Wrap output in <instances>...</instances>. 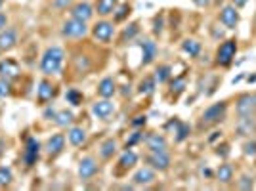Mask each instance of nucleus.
<instances>
[{
    "instance_id": "nucleus-33",
    "label": "nucleus",
    "mask_w": 256,
    "mask_h": 191,
    "mask_svg": "<svg viewBox=\"0 0 256 191\" xmlns=\"http://www.w3.org/2000/svg\"><path fill=\"white\" fill-rule=\"evenodd\" d=\"M128 14H130V6H128V4H121V6H117V8H115L113 19L115 21H125Z\"/></svg>"
},
{
    "instance_id": "nucleus-45",
    "label": "nucleus",
    "mask_w": 256,
    "mask_h": 191,
    "mask_svg": "<svg viewBox=\"0 0 256 191\" xmlns=\"http://www.w3.org/2000/svg\"><path fill=\"white\" fill-rule=\"evenodd\" d=\"M145 120H147L145 115H140V117H136L132 120V124H134V126H142V124H145Z\"/></svg>"
},
{
    "instance_id": "nucleus-19",
    "label": "nucleus",
    "mask_w": 256,
    "mask_h": 191,
    "mask_svg": "<svg viewBox=\"0 0 256 191\" xmlns=\"http://www.w3.org/2000/svg\"><path fill=\"white\" fill-rule=\"evenodd\" d=\"M63 147H65V136L63 134H54L46 144V151H48L50 157H56L63 151Z\"/></svg>"
},
{
    "instance_id": "nucleus-21",
    "label": "nucleus",
    "mask_w": 256,
    "mask_h": 191,
    "mask_svg": "<svg viewBox=\"0 0 256 191\" xmlns=\"http://www.w3.org/2000/svg\"><path fill=\"white\" fill-rule=\"evenodd\" d=\"M140 46H142V65H149L157 56V44L153 40H143Z\"/></svg>"
},
{
    "instance_id": "nucleus-13",
    "label": "nucleus",
    "mask_w": 256,
    "mask_h": 191,
    "mask_svg": "<svg viewBox=\"0 0 256 191\" xmlns=\"http://www.w3.org/2000/svg\"><path fill=\"white\" fill-rule=\"evenodd\" d=\"M235 109H237V113H239V115H256L255 96H251V94H243L241 98L237 100Z\"/></svg>"
},
{
    "instance_id": "nucleus-38",
    "label": "nucleus",
    "mask_w": 256,
    "mask_h": 191,
    "mask_svg": "<svg viewBox=\"0 0 256 191\" xmlns=\"http://www.w3.org/2000/svg\"><path fill=\"white\" fill-rule=\"evenodd\" d=\"M136 33H138V23H132V25H128L127 29L123 31V42H125V40H132V38H134V37H136Z\"/></svg>"
},
{
    "instance_id": "nucleus-7",
    "label": "nucleus",
    "mask_w": 256,
    "mask_h": 191,
    "mask_svg": "<svg viewBox=\"0 0 256 191\" xmlns=\"http://www.w3.org/2000/svg\"><path fill=\"white\" fill-rule=\"evenodd\" d=\"M19 73H21V69H19V63L15 59H2L0 61V78L12 82L19 76Z\"/></svg>"
},
{
    "instance_id": "nucleus-18",
    "label": "nucleus",
    "mask_w": 256,
    "mask_h": 191,
    "mask_svg": "<svg viewBox=\"0 0 256 191\" xmlns=\"http://www.w3.org/2000/svg\"><path fill=\"white\" fill-rule=\"evenodd\" d=\"M145 146H147L149 151H167L169 144H167V138H165L163 134L153 132L145 136Z\"/></svg>"
},
{
    "instance_id": "nucleus-31",
    "label": "nucleus",
    "mask_w": 256,
    "mask_h": 191,
    "mask_svg": "<svg viewBox=\"0 0 256 191\" xmlns=\"http://www.w3.org/2000/svg\"><path fill=\"white\" fill-rule=\"evenodd\" d=\"M65 100L71 103V105H81L83 100H85V96H83V92H79L77 88H69L67 94H65Z\"/></svg>"
},
{
    "instance_id": "nucleus-36",
    "label": "nucleus",
    "mask_w": 256,
    "mask_h": 191,
    "mask_svg": "<svg viewBox=\"0 0 256 191\" xmlns=\"http://www.w3.org/2000/svg\"><path fill=\"white\" fill-rule=\"evenodd\" d=\"M237 188L243 191H249L255 188V182H253V176H247V174H243L241 178H239V184H237Z\"/></svg>"
},
{
    "instance_id": "nucleus-28",
    "label": "nucleus",
    "mask_w": 256,
    "mask_h": 191,
    "mask_svg": "<svg viewBox=\"0 0 256 191\" xmlns=\"http://www.w3.org/2000/svg\"><path fill=\"white\" fill-rule=\"evenodd\" d=\"M216 178L222 182V184H229L233 180V166L231 164H220L218 172H216Z\"/></svg>"
},
{
    "instance_id": "nucleus-15",
    "label": "nucleus",
    "mask_w": 256,
    "mask_h": 191,
    "mask_svg": "<svg viewBox=\"0 0 256 191\" xmlns=\"http://www.w3.org/2000/svg\"><path fill=\"white\" fill-rule=\"evenodd\" d=\"M155 180H157L155 170H153L151 166H143V168H140V170L132 176L134 186H149V184H153Z\"/></svg>"
},
{
    "instance_id": "nucleus-16",
    "label": "nucleus",
    "mask_w": 256,
    "mask_h": 191,
    "mask_svg": "<svg viewBox=\"0 0 256 191\" xmlns=\"http://www.w3.org/2000/svg\"><path fill=\"white\" fill-rule=\"evenodd\" d=\"M92 15H94V8H92V4H88V2H79V4H75L71 8V17H75V19L90 21Z\"/></svg>"
},
{
    "instance_id": "nucleus-39",
    "label": "nucleus",
    "mask_w": 256,
    "mask_h": 191,
    "mask_svg": "<svg viewBox=\"0 0 256 191\" xmlns=\"http://www.w3.org/2000/svg\"><path fill=\"white\" fill-rule=\"evenodd\" d=\"M243 153H245V155H249V157H255L256 155V142H247V144L243 146Z\"/></svg>"
},
{
    "instance_id": "nucleus-43",
    "label": "nucleus",
    "mask_w": 256,
    "mask_h": 191,
    "mask_svg": "<svg viewBox=\"0 0 256 191\" xmlns=\"http://www.w3.org/2000/svg\"><path fill=\"white\" fill-rule=\"evenodd\" d=\"M73 0H54V6L56 8H67Z\"/></svg>"
},
{
    "instance_id": "nucleus-17",
    "label": "nucleus",
    "mask_w": 256,
    "mask_h": 191,
    "mask_svg": "<svg viewBox=\"0 0 256 191\" xmlns=\"http://www.w3.org/2000/svg\"><path fill=\"white\" fill-rule=\"evenodd\" d=\"M96 172H98V162H96V159L85 157L81 161V164H79V176L83 178V180H90V178L96 176Z\"/></svg>"
},
{
    "instance_id": "nucleus-23",
    "label": "nucleus",
    "mask_w": 256,
    "mask_h": 191,
    "mask_svg": "<svg viewBox=\"0 0 256 191\" xmlns=\"http://www.w3.org/2000/svg\"><path fill=\"white\" fill-rule=\"evenodd\" d=\"M117 6H119V0H96V12H98L101 17L111 15Z\"/></svg>"
},
{
    "instance_id": "nucleus-1",
    "label": "nucleus",
    "mask_w": 256,
    "mask_h": 191,
    "mask_svg": "<svg viewBox=\"0 0 256 191\" xmlns=\"http://www.w3.org/2000/svg\"><path fill=\"white\" fill-rule=\"evenodd\" d=\"M63 61H65V52L63 48L59 46H50L41 58V71L46 76L50 75H59L61 73V67H63Z\"/></svg>"
},
{
    "instance_id": "nucleus-14",
    "label": "nucleus",
    "mask_w": 256,
    "mask_h": 191,
    "mask_svg": "<svg viewBox=\"0 0 256 191\" xmlns=\"http://www.w3.org/2000/svg\"><path fill=\"white\" fill-rule=\"evenodd\" d=\"M17 44V31L14 27L0 31V52H8Z\"/></svg>"
},
{
    "instance_id": "nucleus-44",
    "label": "nucleus",
    "mask_w": 256,
    "mask_h": 191,
    "mask_svg": "<svg viewBox=\"0 0 256 191\" xmlns=\"http://www.w3.org/2000/svg\"><path fill=\"white\" fill-rule=\"evenodd\" d=\"M193 4H195V6H199V8H207V6H211V4H213V0H193Z\"/></svg>"
},
{
    "instance_id": "nucleus-41",
    "label": "nucleus",
    "mask_w": 256,
    "mask_h": 191,
    "mask_svg": "<svg viewBox=\"0 0 256 191\" xmlns=\"http://www.w3.org/2000/svg\"><path fill=\"white\" fill-rule=\"evenodd\" d=\"M142 138H143V134H142V132H134V134H132V136H130V140H128V142H127V147L136 146V144H138V142H140Z\"/></svg>"
},
{
    "instance_id": "nucleus-35",
    "label": "nucleus",
    "mask_w": 256,
    "mask_h": 191,
    "mask_svg": "<svg viewBox=\"0 0 256 191\" xmlns=\"http://www.w3.org/2000/svg\"><path fill=\"white\" fill-rule=\"evenodd\" d=\"M75 67H77L79 73L85 75L86 71L90 69V59L86 58V56H77V58H75Z\"/></svg>"
},
{
    "instance_id": "nucleus-48",
    "label": "nucleus",
    "mask_w": 256,
    "mask_h": 191,
    "mask_svg": "<svg viewBox=\"0 0 256 191\" xmlns=\"http://www.w3.org/2000/svg\"><path fill=\"white\" fill-rule=\"evenodd\" d=\"M247 2H249V0H231V4H233L235 8H243Z\"/></svg>"
},
{
    "instance_id": "nucleus-51",
    "label": "nucleus",
    "mask_w": 256,
    "mask_h": 191,
    "mask_svg": "<svg viewBox=\"0 0 256 191\" xmlns=\"http://www.w3.org/2000/svg\"><path fill=\"white\" fill-rule=\"evenodd\" d=\"M255 100H256V94H255Z\"/></svg>"
},
{
    "instance_id": "nucleus-6",
    "label": "nucleus",
    "mask_w": 256,
    "mask_h": 191,
    "mask_svg": "<svg viewBox=\"0 0 256 191\" xmlns=\"http://www.w3.org/2000/svg\"><path fill=\"white\" fill-rule=\"evenodd\" d=\"M115 35V25L111 21H98L94 27H92V37L100 42H109Z\"/></svg>"
},
{
    "instance_id": "nucleus-3",
    "label": "nucleus",
    "mask_w": 256,
    "mask_h": 191,
    "mask_svg": "<svg viewBox=\"0 0 256 191\" xmlns=\"http://www.w3.org/2000/svg\"><path fill=\"white\" fill-rule=\"evenodd\" d=\"M235 54H237V42L233 38H229L226 42H222L218 52H216V63L222 65V67H229L231 61L235 59Z\"/></svg>"
},
{
    "instance_id": "nucleus-9",
    "label": "nucleus",
    "mask_w": 256,
    "mask_h": 191,
    "mask_svg": "<svg viewBox=\"0 0 256 191\" xmlns=\"http://www.w3.org/2000/svg\"><path fill=\"white\" fill-rule=\"evenodd\" d=\"M239 136H253L256 134V115H239V120L235 124Z\"/></svg>"
},
{
    "instance_id": "nucleus-50",
    "label": "nucleus",
    "mask_w": 256,
    "mask_h": 191,
    "mask_svg": "<svg viewBox=\"0 0 256 191\" xmlns=\"http://www.w3.org/2000/svg\"><path fill=\"white\" fill-rule=\"evenodd\" d=\"M2 4H4V0H0V8H2Z\"/></svg>"
},
{
    "instance_id": "nucleus-20",
    "label": "nucleus",
    "mask_w": 256,
    "mask_h": 191,
    "mask_svg": "<svg viewBox=\"0 0 256 191\" xmlns=\"http://www.w3.org/2000/svg\"><path fill=\"white\" fill-rule=\"evenodd\" d=\"M167 128L169 130H172L174 128V134H176V142H184L185 138L191 134V126L189 124H185V122H182V120H172V122H169L167 124Z\"/></svg>"
},
{
    "instance_id": "nucleus-29",
    "label": "nucleus",
    "mask_w": 256,
    "mask_h": 191,
    "mask_svg": "<svg viewBox=\"0 0 256 191\" xmlns=\"http://www.w3.org/2000/svg\"><path fill=\"white\" fill-rule=\"evenodd\" d=\"M155 86H157L155 76H147V78H143L142 82H140V88H138V92L143 94V96H151V94L155 92Z\"/></svg>"
},
{
    "instance_id": "nucleus-30",
    "label": "nucleus",
    "mask_w": 256,
    "mask_h": 191,
    "mask_svg": "<svg viewBox=\"0 0 256 191\" xmlns=\"http://www.w3.org/2000/svg\"><path fill=\"white\" fill-rule=\"evenodd\" d=\"M117 151V142L115 140H105L100 147V155L101 159H111Z\"/></svg>"
},
{
    "instance_id": "nucleus-47",
    "label": "nucleus",
    "mask_w": 256,
    "mask_h": 191,
    "mask_svg": "<svg viewBox=\"0 0 256 191\" xmlns=\"http://www.w3.org/2000/svg\"><path fill=\"white\" fill-rule=\"evenodd\" d=\"M6 23H8V17H6V14H0V31L6 29Z\"/></svg>"
},
{
    "instance_id": "nucleus-22",
    "label": "nucleus",
    "mask_w": 256,
    "mask_h": 191,
    "mask_svg": "<svg viewBox=\"0 0 256 191\" xmlns=\"http://www.w3.org/2000/svg\"><path fill=\"white\" fill-rule=\"evenodd\" d=\"M117 92V86H115V80L111 76H105L103 80H101L100 84H98V94H100L101 98H113V94Z\"/></svg>"
},
{
    "instance_id": "nucleus-8",
    "label": "nucleus",
    "mask_w": 256,
    "mask_h": 191,
    "mask_svg": "<svg viewBox=\"0 0 256 191\" xmlns=\"http://www.w3.org/2000/svg\"><path fill=\"white\" fill-rule=\"evenodd\" d=\"M39 155H41V144L39 140L35 138H27V144H25V151H23V161L27 166H35L39 161Z\"/></svg>"
},
{
    "instance_id": "nucleus-32",
    "label": "nucleus",
    "mask_w": 256,
    "mask_h": 191,
    "mask_svg": "<svg viewBox=\"0 0 256 191\" xmlns=\"http://www.w3.org/2000/svg\"><path fill=\"white\" fill-rule=\"evenodd\" d=\"M172 75V69L169 65H161V67H157L155 71V80L157 82H167L169 78H171Z\"/></svg>"
},
{
    "instance_id": "nucleus-37",
    "label": "nucleus",
    "mask_w": 256,
    "mask_h": 191,
    "mask_svg": "<svg viewBox=\"0 0 256 191\" xmlns=\"http://www.w3.org/2000/svg\"><path fill=\"white\" fill-rule=\"evenodd\" d=\"M185 88V78H174V82H171V92L174 96L182 94Z\"/></svg>"
},
{
    "instance_id": "nucleus-2",
    "label": "nucleus",
    "mask_w": 256,
    "mask_h": 191,
    "mask_svg": "<svg viewBox=\"0 0 256 191\" xmlns=\"http://www.w3.org/2000/svg\"><path fill=\"white\" fill-rule=\"evenodd\" d=\"M226 111H228V103L226 102H218L214 103V105H211L203 113V117H201V126H211V124H216V122L224 120Z\"/></svg>"
},
{
    "instance_id": "nucleus-12",
    "label": "nucleus",
    "mask_w": 256,
    "mask_h": 191,
    "mask_svg": "<svg viewBox=\"0 0 256 191\" xmlns=\"http://www.w3.org/2000/svg\"><path fill=\"white\" fill-rule=\"evenodd\" d=\"M113 111H115L113 102H109L107 98H101L100 102H96L94 105H92V113H94L98 118H101V120H105V118L111 117V115H113Z\"/></svg>"
},
{
    "instance_id": "nucleus-24",
    "label": "nucleus",
    "mask_w": 256,
    "mask_h": 191,
    "mask_svg": "<svg viewBox=\"0 0 256 191\" xmlns=\"http://www.w3.org/2000/svg\"><path fill=\"white\" fill-rule=\"evenodd\" d=\"M136 162H138V155H136L132 149L127 147V151H125V153L121 155V159H119V168H121V170H128V168H132Z\"/></svg>"
},
{
    "instance_id": "nucleus-11",
    "label": "nucleus",
    "mask_w": 256,
    "mask_h": 191,
    "mask_svg": "<svg viewBox=\"0 0 256 191\" xmlns=\"http://www.w3.org/2000/svg\"><path fill=\"white\" fill-rule=\"evenodd\" d=\"M220 21H222L224 27L235 29L237 23H239V12H237V8H235L233 4H231V6H224L222 12H220Z\"/></svg>"
},
{
    "instance_id": "nucleus-42",
    "label": "nucleus",
    "mask_w": 256,
    "mask_h": 191,
    "mask_svg": "<svg viewBox=\"0 0 256 191\" xmlns=\"http://www.w3.org/2000/svg\"><path fill=\"white\" fill-rule=\"evenodd\" d=\"M56 115H57V111L54 107H48V109L44 111V118H50V120H52V118H56Z\"/></svg>"
},
{
    "instance_id": "nucleus-40",
    "label": "nucleus",
    "mask_w": 256,
    "mask_h": 191,
    "mask_svg": "<svg viewBox=\"0 0 256 191\" xmlns=\"http://www.w3.org/2000/svg\"><path fill=\"white\" fill-rule=\"evenodd\" d=\"M6 96H10V82L0 78V98H6Z\"/></svg>"
},
{
    "instance_id": "nucleus-27",
    "label": "nucleus",
    "mask_w": 256,
    "mask_h": 191,
    "mask_svg": "<svg viewBox=\"0 0 256 191\" xmlns=\"http://www.w3.org/2000/svg\"><path fill=\"white\" fill-rule=\"evenodd\" d=\"M182 50L185 54H189V58H197L201 54V42H197L195 38H187L182 42Z\"/></svg>"
},
{
    "instance_id": "nucleus-5",
    "label": "nucleus",
    "mask_w": 256,
    "mask_h": 191,
    "mask_svg": "<svg viewBox=\"0 0 256 191\" xmlns=\"http://www.w3.org/2000/svg\"><path fill=\"white\" fill-rule=\"evenodd\" d=\"M145 161H147V164L153 170L165 172L171 166V155H169V151H149V155L145 157Z\"/></svg>"
},
{
    "instance_id": "nucleus-34",
    "label": "nucleus",
    "mask_w": 256,
    "mask_h": 191,
    "mask_svg": "<svg viewBox=\"0 0 256 191\" xmlns=\"http://www.w3.org/2000/svg\"><path fill=\"white\" fill-rule=\"evenodd\" d=\"M12 170L8 168V166H0V188H4V186H10L12 184Z\"/></svg>"
},
{
    "instance_id": "nucleus-26",
    "label": "nucleus",
    "mask_w": 256,
    "mask_h": 191,
    "mask_svg": "<svg viewBox=\"0 0 256 191\" xmlns=\"http://www.w3.org/2000/svg\"><path fill=\"white\" fill-rule=\"evenodd\" d=\"M73 120H75V115H73L71 111H67V109H63V111H57L56 118H54V122H56L57 126H61V128H67V126H71Z\"/></svg>"
},
{
    "instance_id": "nucleus-46",
    "label": "nucleus",
    "mask_w": 256,
    "mask_h": 191,
    "mask_svg": "<svg viewBox=\"0 0 256 191\" xmlns=\"http://www.w3.org/2000/svg\"><path fill=\"white\" fill-rule=\"evenodd\" d=\"M216 153H218V155H222V157H226V155H228V153H229V151H228V146L218 147V149H216Z\"/></svg>"
},
{
    "instance_id": "nucleus-10",
    "label": "nucleus",
    "mask_w": 256,
    "mask_h": 191,
    "mask_svg": "<svg viewBox=\"0 0 256 191\" xmlns=\"http://www.w3.org/2000/svg\"><path fill=\"white\" fill-rule=\"evenodd\" d=\"M56 92H57L56 86L50 80H41L39 82V88H37V100H39V103L46 105V103L52 102L56 98Z\"/></svg>"
},
{
    "instance_id": "nucleus-49",
    "label": "nucleus",
    "mask_w": 256,
    "mask_h": 191,
    "mask_svg": "<svg viewBox=\"0 0 256 191\" xmlns=\"http://www.w3.org/2000/svg\"><path fill=\"white\" fill-rule=\"evenodd\" d=\"M161 25H163V19H155V35H159V33H161V31H163V27H161Z\"/></svg>"
},
{
    "instance_id": "nucleus-25",
    "label": "nucleus",
    "mask_w": 256,
    "mask_h": 191,
    "mask_svg": "<svg viewBox=\"0 0 256 191\" xmlns=\"http://www.w3.org/2000/svg\"><path fill=\"white\" fill-rule=\"evenodd\" d=\"M67 140L71 142L73 146H83L86 142V132L81 128V126H73L67 132Z\"/></svg>"
},
{
    "instance_id": "nucleus-4",
    "label": "nucleus",
    "mask_w": 256,
    "mask_h": 191,
    "mask_svg": "<svg viewBox=\"0 0 256 191\" xmlns=\"http://www.w3.org/2000/svg\"><path fill=\"white\" fill-rule=\"evenodd\" d=\"M88 25H86V21H81V19H75L71 17L69 21H65L63 23V27H61V35L63 37H67V38H83L88 35Z\"/></svg>"
}]
</instances>
